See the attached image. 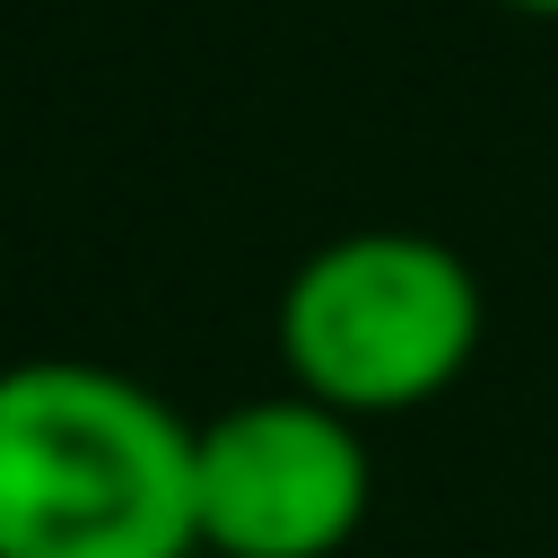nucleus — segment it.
I'll return each mask as SVG.
<instances>
[{"instance_id": "nucleus-1", "label": "nucleus", "mask_w": 558, "mask_h": 558, "mask_svg": "<svg viewBox=\"0 0 558 558\" xmlns=\"http://www.w3.org/2000/svg\"><path fill=\"white\" fill-rule=\"evenodd\" d=\"M192 436L131 366H0V558H201Z\"/></svg>"}, {"instance_id": "nucleus-2", "label": "nucleus", "mask_w": 558, "mask_h": 558, "mask_svg": "<svg viewBox=\"0 0 558 558\" xmlns=\"http://www.w3.org/2000/svg\"><path fill=\"white\" fill-rule=\"evenodd\" d=\"M480 331H488L480 270L418 227H349L314 244L270 305L288 392L357 427L445 401L471 375Z\"/></svg>"}, {"instance_id": "nucleus-3", "label": "nucleus", "mask_w": 558, "mask_h": 558, "mask_svg": "<svg viewBox=\"0 0 558 558\" xmlns=\"http://www.w3.org/2000/svg\"><path fill=\"white\" fill-rule=\"evenodd\" d=\"M375 514L366 427L305 401L253 392L192 436V532L201 558H340Z\"/></svg>"}, {"instance_id": "nucleus-4", "label": "nucleus", "mask_w": 558, "mask_h": 558, "mask_svg": "<svg viewBox=\"0 0 558 558\" xmlns=\"http://www.w3.org/2000/svg\"><path fill=\"white\" fill-rule=\"evenodd\" d=\"M497 9H514V17H558V0H497Z\"/></svg>"}]
</instances>
